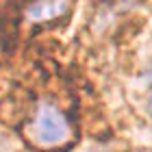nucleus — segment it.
Here are the masks:
<instances>
[{"mask_svg": "<svg viewBox=\"0 0 152 152\" xmlns=\"http://www.w3.org/2000/svg\"><path fill=\"white\" fill-rule=\"evenodd\" d=\"M28 135L41 146H57L70 137V122L50 102H41L33 122L28 124Z\"/></svg>", "mask_w": 152, "mask_h": 152, "instance_id": "1", "label": "nucleus"}, {"mask_svg": "<svg viewBox=\"0 0 152 152\" xmlns=\"http://www.w3.org/2000/svg\"><path fill=\"white\" fill-rule=\"evenodd\" d=\"M67 7L65 4H35V7H31L28 13H31V18L33 20H48V18H57L61 11H65Z\"/></svg>", "mask_w": 152, "mask_h": 152, "instance_id": "2", "label": "nucleus"}, {"mask_svg": "<svg viewBox=\"0 0 152 152\" xmlns=\"http://www.w3.org/2000/svg\"><path fill=\"white\" fill-rule=\"evenodd\" d=\"M148 113H150V117H152V91H150V96H148Z\"/></svg>", "mask_w": 152, "mask_h": 152, "instance_id": "3", "label": "nucleus"}]
</instances>
